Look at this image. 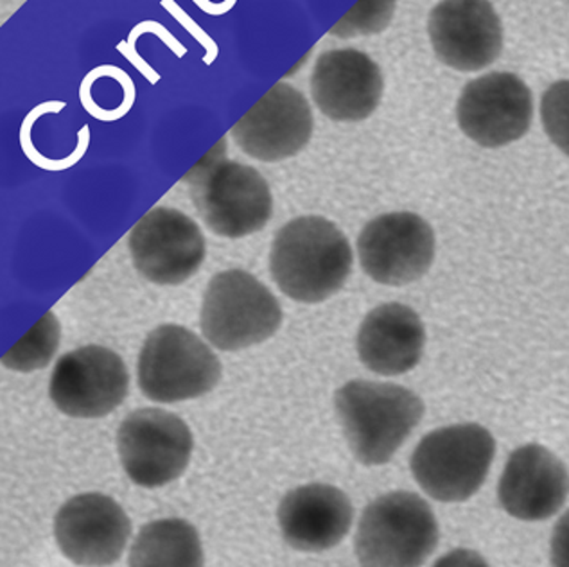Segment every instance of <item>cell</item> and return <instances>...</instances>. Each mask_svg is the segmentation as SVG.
Instances as JSON below:
<instances>
[{
    "label": "cell",
    "instance_id": "6da1fadb",
    "mask_svg": "<svg viewBox=\"0 0 569 567\" xmlns=\"http://www.w3.org/2000/svg\"><path fill=\"white\" fill-rule=\"evenodd\" d=\"M352 261L343 232L320 216L293 219L271 245V277L297 302L318 304L337 295L349 279Z\"/></svg>",
    "mask_w": 569,
    "mask_h": 567
},
{
    "label": "cell",
    "instance_id": "7a4b0ae2",
    "mask_svg": "<svg viewBox=\"0 0 569 567\" xmlns=\"http://www.w3.org/2000/svg\"><path fill=\"white\" fill-rule=\"evenodd\" d=\"M335 406L350 451L369 467L392 460L425 417V402L416 391L363 379L341 386Z\"/></svg>",
    "mask_w": 569,
    "mask_h": 567
},
{
    "label": "cell",
    "instance_id": "3957f363",
    "mask_svg": "<svg viewBox=\"0 0 569 567\" xmlns=\"http://www.w3.org/2000/svg\"><path fill=\"white\" fill-rule=\"evenodd\" d=\"M224 139L187 175L198 215L221 238H244L270 221L273 198L261 172L224 159Z\"/></svg>",
    "mask_w": 569,
    "mask_h": 567
},
{
    "label": "cell",
    "instance_id": "277c9868",
    "mask_svg": "<svg viewBox=\"0 0 569 567\" xmlns=\"http://www.w3.org/2000/svg\"><path fill=\"white\" fill-rule=\"evenodd\" d=\"M439 537L430 505L417 494L397 490L365 508L356 531V557L361 567H422Z\"/></svg>",
    "mask_w": 569,
    "mask_h": 567
},
{
    "label": "cell",
    "instance_id": "5b68a950",
    "mask_svg": "<svg viewBox=\"0 0 569 567\" xmlns=\"http://www.w3.org/2000/svg\"><path fill=\"white\" fill-rule=\"evenodd\" d=\"M495 456L496 440L489 429L455 424L420 440L411 455V475L437 501H467L486 484Z\"/></svg>",
    "mask_w": 569,
    "mask_h": 567
},
{
    "label": "cell",
    "instance_id": "8992f818",
    "mask_svg": "<svg viewBox=\"0 0 569 567\" xmlns=\"http://www.w3.org/2000/svg\"><path fill=\"white\" fill-rule=\"evenodd\" d=\"M201 332L220 350H243L276 335L282 311L276 295L243 270L212 277L203 295Z\"/></svg>",
    "mask_w": 569,
    "mask_h": 567
},
{
    "label": "cell",
    "instance_id": "52a82bcc",
    "mask_svg": "<svg viewBox=\"0 0 569 567\" xmlns=\"http://www.w3.org/2000/svg\"><path fill=\"white\" fill-rule=\"evenodd\" d=\"M220 379V359L186 327L168 324L154 329L140 350L139 388L154 402L198 399Z\"/></svg>",
    "mask_w": 569,
    "mask_h": 567
},
{
    "label": "cell",
    "instance_id": "ba28073f",
    "mask_svg": "<svg viewBox=\"0 0 569 567\" xmlns=\"http://www.w3.org/2000/svg\"><path fill=\"white\" fill-rule=\"evenodd\" d=\"M122 469L139 487L159 488L186 472L192 432L177 415L159 408L131 411L117 431Z\"/></svg>",
    "mask_w": 569,
    "mask_h": 567
},
{
    "label": "cell",
    "instance_id": "9c48e42d",
    "mask_svg": "<svg viewBox=\"0 0 569 567\" xmlns=\"http://www.w3.org/2000/svg\"><path fill=\"white\" fill-rule=\"evenodd\" d=\"M130 374L119 354L89 345L58 359L49 396L61 414L101 419L127 399Z\"/></svg>",
    "mask_w": 569,
    "mask_h": 567
},
{
    "label": "cell",
    "instance_id": "30bf717a",
    "mask_svg": "<svg viewBox=\"0 0 569 567\" xmlns=\"http://www.w3.org/2000/svg\"><path fill=\"white\" fill-rule=\"evenodd\" d=\"M131 259L144 279L178 286L191 279L206 259L200 227L180 210L154 207L128 236Z\"/></svg>",
    "mask_w": 569,
    "mask_h": 567
},
{
    "label": "cell",
    "instance_id": "8fae6325",
    "mask_svg": "<svg viewBox=\"0 0 569 567\" xmlns=\"http://www.w3.org/2000/svg\"><path fill=\"white\" fill-rule=\"evenodd\" d=\"M435 232L413 212H390L361 230L358 256L370 279L385 286H407L425 277L435 261Z\"/></svg>",
    "mask_w": 569,
    "mask_h": 567
},
{
    "label": "cell",
    "instance_id": "7c38bea8",
    "mask_svg": "<svg viewBox=\"0 0 569 567\" xmlns=\"http://www.w3.org/2000/svg\"><path fill=\"white\" fill-rule=\"evenodd\" d=\"M532 117V92L512 72L481 76L467 83L458 99L460 130L483 148H501L521 139Z\"/></svg>",
    "mask_w": 569,
    "mask_h": 567
},
{
    "label": "cell",
    "instance_id": "4fadbf2b",
    "mask_svg": "<svg viewBox=\"0 0 569 567\" xmlns=\"http://www.w3.org/2000/svg\"><path fill=\"white\" fill-rule=\"evenodd\" d=\"M313 125L308 99L280 81L232 126L230 136L248 157L261 162H280L308 146Z\"/></svg>",
    "mask_w": 569,
    "mask_h": 567
},
{
    "label": "cell",
    "instance_id": "5bb4252c",
    "mask_svg": "<svg viewBox=\"0 0 569 567\" xmlns=\"http://www.w3.org/2000/svg\"><path fill=\"white\" fill-rule=\"evenodd\" d=\"M428 33L437 58L460 72L486 69L503 51V26L489 0H442Z\"/></svg>",
    "mask_w": 569,
    "mask_h": 567
},
{
    "label": "cell",
    "instance_id": "9a60e30c",
    "mask_svg": "<svg viewBox=\"0 0 569 567\" xmlns=\"http://www.w3.org/2000/svg\"><path fill=\"white\" fill-rule=\"evenodd\" d=\"M130 535L127 511L104 494L74 496L54 519V537L61 554L78 566H112L121 558Z\"/></svg>",
    "mask_w": 569,
    "mask_h": 567
},
{
    "label": "cell",
    "instance_id": "2e32d148",
    "mask_svg": "<svg viewBox=\"0 0 569 567\" xmlns=\"http://www.w3.org/2000/svg\"><path fill=\"white\" fill-rule=\"evenodd\" d=\"M311 96L318 110L332 121H365L383 98V76L369 54L335 49L318 57Z\"/></svg>",
    "mask_w": 569,
    "mask_h": 567
},
{
    "label": "cell",
    "instance_id": "e0dca14e",
    "mask_svg": "<svg viewBox=\"0 0 569 567\" xmlns=\"http://www.w3.org/2000/svg\"><path fill=\"white\" fill-rule=\"evenodd\" d=\"M568 496V469L539 444L516 449L498 484L501 507L521 521H547L565 507Z\"/></svg>",
    "mask_w": 569,
    "mask_h": 567
},
{
    "label": "cell",
    "instance_id": "ac0fdd59",
    "mask_svg": "<svg viewBox=\"0 0 569 567\" xmlns=\"http://www.w3.org/2000/svg\"><path fill=\"white\" fill-rule=\"evenodd\" d=\"M277 517L282 537L291 548L320 554L346 539L355 519V508L340 488L311 484L286 494Z\"/></svg>",
    "mask_w": 569,
    "mask_h": 567
},
{
    "label": "cell",
    "instance_id": "d6986e66",
    "mask_svg": "<svg viewBox=\"0 0 569 567\" xmlns=\"http://www.w3.org/2000/svg\"><path fill=\"white\" fill-rule=\"evenodd\" d=\"M356 347L361 364L372 372L385 377L402 376L422 359L425 324L405 304H383L365 318Z\"/></svg>",
    "mask_w": 569,
    "mask_h": 567
},
{
    "label": "cell",
    "instance_id": "ffe728a7",
    "mask_svg": "<svg viewBox=\"0 0 569 567\" xmlns=\"http://www.w3.org/2000/svg\"><path fill=\"white\" fill-rule=\"evenodd\" d=\"M203 563L200 535L183 519H159L142 526L128 558L130 567H203Z\"/></svg>",
    "mask_w": 569,
    "mask_h": 567
},
{
    "label": "cell",
    "instance_id": "44dd1931",
    "mask_svg": "<svg viewBox=\"0 0 569 567\" xmlns=\"http://www.w3.org/2000/svg\"><path fill=\"white\" fill-rule=\"evenodd\" d=\"M60 341V324L52 312H47L38 326L29 330V335L14 345L10 352L4 354L2 364L20 372H33L46 367L57 352Z\"/></svg>",
    "mask_w": 569,
    "mask_h": 567
},
{
    "label": "cell",
    "instance_id": "7402d4cb",
    "mask_svg": "<svg viewBox=\"0 0 569 567\" xmlns=\"http://www.w3.org/2000/svg\"><path fill=\"white\" fill-rule=\"evenodd\" d=\"M393 11L396 0H360L329 33L338 38L381 33L392 20Z\"/></svg>",
    "mask_w": 569,
    "mask_h": 567
},
{
    "label": "cell",
    "instance_id": "603a6c76",
    "mask_svg": "<svg viewBox=\"0 0 569 567\" xmlns=\"http://www.w3.org/2000/svg\"><path fill=\"white\" fill-rule=\"evenodd\" d=\"M541 119L548 139L569 157V80L557 81L545 92Z\"/></svg>",
    "mask_w": 569,
    "mask_h": 567
},
{
    "label": "cell",
    "instance_id": "cb8c5ba5",
    "mask_svg": "<svg viewBox=\"0 0 569 567\" xmlns=\"http://www.w3.org/2000/svg\"><path fill=\"white\" fill-rule=\"evenodd\" d=\"M162 8L163 10L168 11L173 19H177V22L182 26L183 29H186L187 33L191 34L194 40H197L198 43H200L203 49H206L207 54L206 58H203V61H206L207 66H210L212 61L218 58V46H216L214 40L209 37V34L203 31V29L198 26L194 20L189 17V14L186 13V11L180 8V6L174 2V0H162Z\"/></svg>",
    "mask_w": 569,
    "mask_h": 567
},
{
    "label": "cell",
    "instance_id": "d4e9b609",
    "mask_svg": "<svg viewBox=\"0 0 569 567\" xmlns=\"http://www.w3.org/2000/svg\"><path fill=\"white\" fill-rule=\"evenodd\" d=\"M551 566L569 567V510L560 517L551 535Z\"/></svg>",
    "mask_w": 569,
    "mask_h": 567
},
{
    "label": "cell",
    "instance_id": "484cf974",
    "mask_svg": "<svg viewBox=\"0 0 569 567\" xmlns=\"http://www.w3.org/2000/svg\"><path fill=\"white\" fill-rule=\"evenodd\" d=\"M433 567H489V564L477 551L460 548L440 557Z\"/></svg>",
    "mask_w": 569,
    "mask_h": 567
},
{
    "label": "cell",
    "instance_id": "4316f807",
    "mask_svg": "<svg viewBox=\"0 0 569 567\" xmlns=\"http://www.w3.org/2000/svg\"><path fill=\"white\" fill-rule=\"evenodd\" d=\"M117 51L121 52V54H124V57L128 58V61H130L131 66L136 67L137 70H140L142 76L148 78L151 83H157V81L160 80V76L157 74V72H154V70L151 69L148 63H146L144 58L140 57L139 52H137V49H133V47H128L127 42H121L119 46H117Z\"/></svg>",
    "mask_w": 569,
    "mask_h": 567
},
{
    "label": "cell",
    "instance_id": "83f0119b",
    "mask_svg": "<svg viewBox=\"0 0 569 567\" xmlns=\"http://www.w3.org/2000/svg\"><path fill=\"white\" fill-rule=\"evenodd\" d=\"M194 4H198V8L201 11H206V13L220 17V14L229 13L233 6L238 4V0H224L221 4H214V2H209V0H194Z\"/></svg>",
    "mask_w": 569,
    "mask_h": 567
}]
</instances>
